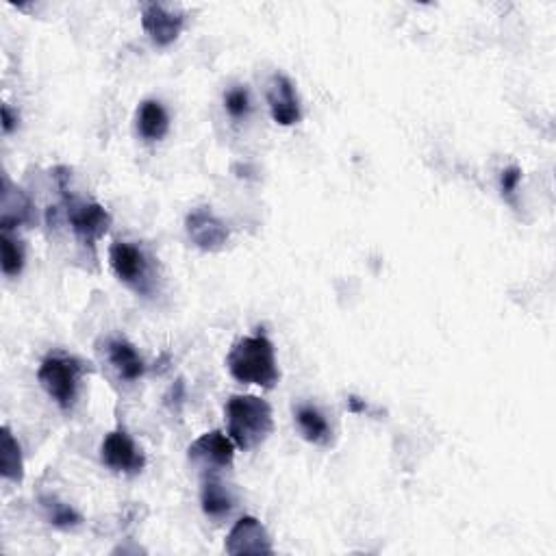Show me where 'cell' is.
<instances>
[{
  "label": "cell",
  "instance_id": "1",
  "mask_svg": "<svg viewBox=\"0 0 556 556\" xmlns=\"http://www.w3.org/2000/svg\"><path fill=\"white\" fill-rule=\"evenodd\" d=\"M226 368L237 383L274 389L281 381L274 344L263 333L242 337L226 357Z\"/></svg>",
  "mask_w": 556,
  "mask_h": 556
},
{
  "label": "cell",
  "instance_id": "2",
  "mask_svg": "<svg viewBox=\"0 0 556 556\" xmlns=\"http://www.w3.org/2000/svg\"><path fill=\"white\" fill-rule=\"evenodd\" d=\"M229 437L239 450H255L274 431L272 407L259 396H231L224 407Z\"/></svg>",
  "mask_w": 556,
  "mask_h": 556
},
{
  "label": "cell",
  "instance_id": "3",
  "mask_svg": "<svg viewBox=\"0 0 556 556\" xmlns=\"http://www.w3.org/2000/svg\"><path fill=\"white\" fill-rule=\"evenodd\" d=\"M85 374V363L66 352H53L48 355L40 370L37 381L44 387L46 394L53 398L63 411H70L79 398V385Z\"/></svg>",
  "mask_w": 556,
  "mask_h": 556
},
{
  "label": "cell",
  "instance_id": "4",
  "mask_svg": "<svg viewBox=\"0 0 556 556\" xmlns=\"http://www.w3.org/2000/svg\"><path fill=\"white\" fill-rule=\"evenodd\" d=\"M63 202L68 207L66 211L72 231L83 244L94 246L100 237L107 235L113 220L103 205H98V202H77L68 198V194H63Z\"/></svg>",
  "mask_w": 556,
  "mask_h": 556
},
{
  "label": "cell",
  "instance_id": "5",
  "mask_svg": "<svg viewBox=\"0 0 556 556\" xmlns=\"http://www.w3.org/2000/svg\"><path fill=\"white\" fill-rule=\"evenodd\" d=\"M100 459L109 467L111 472L120 474H139L146 467V457L144 450L139 448L131 435L116 428L111 431L105 439L103 446H100Z\"/></svg>",
  "mask_w": 556,
  "mask_h": 556
},
{
  "label": "cell",
  "instance_id": "6",
  "mask_svg": "<svg viewBox=\"0 0 556 556\" xmlns=\"http://www.w3.org/2000/svg\"><path fill=\"white\" fill-rule=\"evenodd\" d=\"M185 231L192 244L205 252H218L226 246L231 237L229 226H226L211 207H198L185 218Z\"/></svg>",
  "mask_w": 556,
  "mask_h": 556
},
{
  "label": "cell",
  "instance_id": "7",
  "mask_svg": "<svg viewBox=\"0 0 556 556\" xmlns=\"http://www.w3.org/2000/svg\"><path fill=\"white\" fill-rule=\"evenodd\" d=\"M109 263L113 272L124 281L126 285H131L137 292L146 294L148 283H150V265L142 250L129 242H116L109 248Z\"/></svg>",
  "mask_w": 556,
  "mask_h": 556
},
{
  "label": "cell",
  "instance_id": "8",
  "mask_svg": "<svg viewBox=\"0 0 556 556\" xmlns=\"http://www.w3.org/2000/svg\"><path fill=\"white\" fill-rule=\"evenodd\" d=\"M142 27L148 33L150 42L159 48H168L170 44L179 40V35L185 27V14L161 3H144Z\"/></svg>",
  "mask_w": 556,
  "mask_h": 556
},
{
  "label": "cell",
  "instance_id": "9",
  "mask_svg": "<svg viewBox=\"0 0 556 556\" xmlns=\"http://www.w3.org/2000/svg\"><path fill=\"white\" fill-rule=\"evenodd\" d=\"M235 444L229 435L222 431H211L198 437L192 446H189V461L200 465L202 470L216 472L231 467L235 459Z\"/></svg>",
  "mask_w": 556,
  "mask_h": 556
},
{
  "label": "cell",
  "instance_id": "10",
  "mask_svg": "<svg viewBox=\"0 0 556 556\" xmlns=\"http://www.w3.org/2000/svg\"><path fill=\"white\" fill-rule=\"evenodd\" d=\"M224 550L239 556V554H272V537L257 517H242L233 528L229 537L224 541Z\"/></svg>",
  "mask_w": 556,
  "mask_h": 556
},
{
  "label": "cell",
  "instance_id": "11",
  "mask_svg": "<svg viewBox=\"0 0 556 556\" xmlns=\"http://www.w3.org/2000/svg\"><path fill=\"white\" fill-rule=\"evenodd\" d=\"M268 105L272 120L281 126H294L300 122V98L294 83L289 81L285 74H274L268 85Z\"/></svg>",
  "mask_w": 556,
  "mask_h": 556
},
{
  "label": "cell",
  "instance_id": "12",
  "mask_svg": "<svg viewBox=\"0 0 556 556\" xmlns=\"http://www.w3.org/2000/svg\"><path fill=\"white\" fill-rule=\"evenodd\" d=\"M35 218V207L31 198L14 187L5 176L3 179V200H0V226L3 231H11L14 226L31 224Z\"/></svg>",
  "mask_w": 556,
  "mask_h": 556
},
{
  "label": "cell",
  "instance_id": "13",
  "mask_svg": "<svg viewBox=\"0 0 556 556\" xmlns=\"http://www.w3.org/2000/svg\"><path fill=\"white\" fill-rule=\"evenodd\" d=\"M107 357L109 363L113 365V370L118 372V376L126 383H135L144 376L146 365L142 357L137 355V350L133 344H129L126 339H111L107 344Z\"/></svg>",
  "mask_w": 556,
  "mask_h": 556
},
{
  "label": "cell",
  "instance_id": "14",
  "mask_svg": "<svg viewBox=\"0 0 556 556\" xmlns=\"http://www.w3.org/2000/svg\"><path fill=\"white\" fill-rule=\"evenodd\" d=\"M296 415V424H298V431L300 435L305 437L309 444L315 446H328L333 439V431H331V424L326 422V417L322 415V411L318 407H313V404H298L294 409Z\"/></svg>",
  "mask_w": 556,
  "mask_h": 556
},
{
  "label": "cell",
  "instance_id": "15",
  "mask_svg": "<svg viewBox=\"0 0 556 556\" xmlns=\"http://www.w3.org/2000/svg\"><path fill=\"white\" fill-rule=\"evenodd\" d=\"M170 131V116L159 100H144L137 109V133L146 142H159Z\"/></svg>",
  "mask_w": 556,
  "mask_h": 556
},
{
  "label": "cell",
  "instance_id": "16",
  "mask_svg": "<svg viewBox=\"0 0 556 556\" xmlns=\"http://www.w3.org/2000/svg\"><path fill=\"white\" fill-rule=\"evenodd\" d=\"M200 502H202V511H205V515L216 517V520L233 509V496L216 476L205 478V483H202V491H200Z\"/></svg>",
  "mask_w": 556,
  "mask_h": 556
},
{
  "label": "cell",
  "instance_id": "17",
  "mask_svg": "<svg viewBox=\"0 0 556 556\" xmlns=\"http://www.w3.org/2000/svg\"><path fill=\"white\" fill-rule=\"evenodd\" d=\"M0 474L11 483H22L24 478V463H22V448L14 433L5 426L3 428V452H0Z\"/></svg>",
  "mask_w": 556,
  "mask_h": 556
},
{
  "label": "cell",
  "instance_id": "18",
  "mask_svg": "<svg viewBox=\"0 0 556 556\" xmlns=\"http://www.w3.org/2000/svg\"><path fill=\"white\" fill-rule=\"evenodd\" d=\"M40 504H42L46 520L55 528L70 530V528L81 526V522H83V515L77 509L70 507V504H66V502H61L55 496H42Z\"/></svg>",
  "mask_w": 556,
  "mask_h": 556
},
{
  "label": "cell",
  "instance_id": "19",
  "mask_svg": "<svg viewBox=\"0 0 556 556\" xmlns=\"http://www.w3.org/2000/svg\"><path fill=\"white\" fill-rule=\"evenodd\" d=\"M0 250H3V274L9 278L18 276L24 268V259H27L24 257L22 244L18 239L11 237L9 231H3V237H0Z\"/></svg>",
  "mask_w": 556,
  "mask_h": 556
},
{
  "label": "cell",
  "instance_id": "20",
  "mask_svg": "<svg viewBox=\"0 0 556 556\" xmlns=\"http://www.w3.org/2000/svg\"><path fill=\"white\" fill-rule=\"evenodd\" d=\"M224 107H226V111H229V116L233 120L248 118L252 105H250V94L246 87H233V90L226 92Z\"/></svg>",
  "mask_w": 556,
  "mask_h": 556
},
{
  "label": "cell",
  "instance_id": "21",
  "mask_svg": "<svg viewBox=\"0 0 556 556\" xmlns=\"http://www.w3.org/2000/svg\"><path fill=\"white\" fill-rule=\"evenodd\" d=\"M520 181H522V170L520 168H507L502 172V176H500V185H502V194L504 196H513L515 194V189H517V185H520Z\"/></svg>",
  "mask_w": 556,
  "mask_h": 556
},
{
  "label": "cell",
  "instance_id": "22",
  "mask_svg": "<svg viewBox=\"0 0 556 556\" xmlns=\"http://www.w3.org/2000/svg\"><path fill=\"white\" fill-rule=\"evenodd\" d=\"M16 126H18V116L9 109V105H3V133L5 135L14 133Z\"/></svg>",
  "mask_w": 556,
  "mask_h": 556
},
{
  "label": "cell",
  "instance_id": "23",
  "mask_svg": "<svg viewBox=\"0 0 556 556\" xmlns=\"http://www.w3.org/2000/svg\"><path fill=\"white\" fill-rule=\"evenodd\" d=\"M348 411L350 413H368L370 411V407H368V402L365 400H361V398H357V396H348Z\"/></svg>",
  "mask_w": 556,
  "mask_h": 556
}]
</instances>
